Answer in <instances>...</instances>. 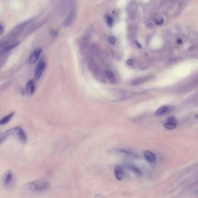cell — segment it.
Masks as SVG:
<instances>
[{"label": "cell", "instance_id": "1", "mask_svg": "<svg viewBox=\"0 0 198 198\" xmlns=\"http://www.w3.org/2000/svg\"><path fill=\"white\" fill-rule=\"evenodd\" d=\"M28 191L35 193H43L50 189V184L48 183L41 180H35L30 182L26 185Z\"/></svg>", "mask_w": 198, "mask_h": 198}, {"label": "cell", "instance_id": "2", "mask_svg": "<svg viewBox=\"0 0 198 198\" xmlns=\"http://www.w3.org/2000/svg\"><path fill=\"white\" fill-rule=\"evenodd\" d=\"M6 135H12L15 136L22 143H26L27 142V137L25 134L24 131L21 128L19 127L11 128L7 130L5 133Z\"/></svg>", "mask_w": 198, "mask_h": 198}, {"label": "cell", "instance_id": "3", "mask_svg": "<svg viewBox=\"0 0 198 198\" xmlns=\"http://www.w3.org/2000/svg\"><path fill=\"white\" fill-rule=\"evenodd\" d=\"M46 68V63L44 60H40L37 64L35 70V78L37 80H38L43 74V71Z\"/></svg>", "mask_w": 198, "mask_h": 198}, {"label": "cell", "instance_id": "4", "mask_svg": "<svg viewBox=\"0 0 198 198\" xmlns=\"http://www.w3.org/2000/svg\"><path fill=\"white\" fill-rule=\"evenodd\" d=\"M13 174L11 171H7L2 178V183L5 187H9L12 183L13 181Z\"/></svg>", "mask_w": 198, "mask_h": 198}, {"label": "cell", "instance_id": "5", "mask_svg": "<svg viewBox=\"0 0 198 198\" xmlns=\"http://www.w3.org/2000/svg\"><path fill=\"white\" fill-rule=\"evenodd\" d=\"M35 81L31 79L29 80L26 85L25 92L28 96H31L35 91Z\"/></svg>", "mask_w": 198, "mask_h": 198}, {"label": "cell", "instance_id": "6", "mask_svg": "<svg viewBox=\"0 0 198 198\" xmlns=\"http://www.w3.org/2000/svg\"><path fill=\"white\" fill-rule=\"evenodd\" d=\"M144 157L145 160L149 163L150 166H155L156 163V156L152 152L149 150H145Z\"/></svg>", "mask_w": 198, "mask_h": 198}, {"label": "cell", "instance_id": "7", "mask_svg": "<svg viewBox=\"0 0 198 198\" xmlns=\"http://www.w3.org/2000/svg\"><path fill=\"white\" fill-rule=\"evenodd\" d=\"M41 52H42L41 48H37L31 53L28 60L30 64H35L37 62V61H38L39 57L41 54Z\"/></svg>", "mask_w": 198, "mask_h": 198}, {"label": "cell", "instance_id": "8", "mask_svg": "<svg viewBox=\"0 0 198 198\" xmlns=\"http://www.w3.org/2000/svg\"><path fill=\"white\" fill-rule=\"evenodd\" d=\"M75 11L72 10L71 12L68 14L66 18L64 21V27H68L73 22L75 19Z\"/></svg>", "mask_w": 198, "mask_h": 198}, {"label": "cell", "instance_id": "9", "mask_svg": "<svg viewBox=\"0 0 198 198\" xmlns=\"http://www.w3.org/2000/svg\"><path fill=\"white\" fill-rule=\"evenodd\" d=\"M177 122L176 118L171 117L167 119V121L164 124V127L168 130H173L177 126Z\"/></svg>", "mask_w": 198, "mask_h": 198}, {"label": "cell", "instance_id": "10", "mask_svg": "<svg viewBox=\"0 0 198 198\" xmlns=\"http://www.w3.org/2000/svg\"><path fill=\"white\" fill-rule=\"evenodd\" d=\"M19 43L20 42H16V43H14L11 45H6L4 47H2L1 49H0V54L2 55V54H7L10 51L14 49L16 47H17L19 44Z\"/></svg>", "mask_w": 198, "mask_h": 198}, {"label": "cell", "instance_id": "11", "mask_svg": "<svg viewBox=\"0 0 198 198\" xmlns=\"http://www.w3.org/2000/svg\"><path fill=\"white\" fill-rule=\"evenodd\" d=\"M31 22H32L31 19L22 22V23H20L19 25H18L17 26H16L15 28L14 29V31L15 33H18L21 32V31L23 30V28H25L26 26H27L28 25H29L30 23H31Z\"/></svg>", "mask_w": 198, "mask_h": 198}, {"label": "cell", "instance_id": "12", "mask_svg": "<svg viewBox=\"0 0 198 198\" xmlns=\"http://www.w3.org/2000/svg\"><path fill=\"white\" fill-rule=\"evenodd\" d=\"M14 114L15 112H12V113H9V114H8L7 116L2 118L0 120V126L7 124L12 119V118L14 117Z\"/></svg>", "mask_w": 198, "mask_h": 198}, {"label": "cell", "instance_id": "13", "mask_svg": "<svg viewBox=\"0 0 198 198\" xmlns=\"http://www.w3.org/2000/svg\"><path fill=\"white\" fill-rule=\"evenodd\" d=\"M169 110V106H164L159 108L157 111L156 112L155 114L157 116H159V115H162V114H163L165 113H166L167 112H168Z\"/></svg>", "mask_w": 198, "mask_h": 198}, {"label": "cell", "instance_id": "14", "mask_svg": "<svg viewBox=\"0 0 198 198\" xmlns=\"http://www.w3.org/2000/svg\"><path fill=\"white\" fill-rule=\"evenodd\" d=\"M114 175L118 180H121L123 177V173L120 167H116L114 170Z\"/></svg>", "mask_w": 198, "mask_h": 198}, {"label": "cell", "instance_id": "15", "mask_svg": "<svg viewBox=\"0 0 198 198\" xmlns=\"http://www.w3.org/2000/svg\"><path fill=\"white\" fill-rule=\"evenodd\" d=\"M163 21H164V20H163V18H162V17H160L159 16V17H157V18H156V23L157 25H162L163 23Z\"/></svg>", "mask_w": 198, "mask_h": 198}, {"label": "cell", "instance_id": "16", "mask_svg": "<svg viewBox=\"0 0 198 198\" xmlns=\"http://www.w3.org/2000/svg\"><path fill=\"white\" fill-rule=\"evenodd\" d=\"M105 75L106 77L109 78H113V73L110 71H106Z\"/></svg>", "mask_w": 198, "mask_h": 198}, {"label": "cell", "instance_id": "17", "mask_svg": "<svg viewBox=\"0 0 198 198\" xmlns=\"http://www.w3.org/2000/svg\"><path fill=\"white\" fill-rule=\"evenodd\" d=\"M107 23L108 25H109L111 26L112 25V24H113V19H112V18L111 16H108L107 18Z\"/></svg>", "mask_w": 198, "mask_h": 198}, {"label": "cell", "instance_id": "18", "mask_svg": "<svg viewBox=\"0 0 198 198\" xmlns=\"http://www.w3.org/2000/svg\"><path fill=\"white\" fill-rule=\"evenodd\" d=\"M4 33V27L0 24V35H2Z\"/></svg>", "mask_w": 198, "mask_h": 198}, {"label": "cell", "instance_id": "19", "mask_svg": "<svg viewBox=\"0 0 198 198\" xmlns=\"http://www.w3.org/2000/svg\"><path fill=\"white\" fill-rule=\"evenodd\" d=\"M109 41H110V43H111V44H114L116 43V39H115L114 37H111L109 38Z\"/></svg>", "mask_w": 198, "mask_h": 198}, {"label": "cell", "instance_id": "20", "mask_svg": "<svg viewBox=\"0 0 198 198\" xmlns=\"http://www.w3.org/2000/svg\"><path fill=\"white\" fill-rule=\"evenodd\" d=\"M127 63L128 65H131L132 64H133V61L132 59H128L127 62Z\"/></svg>", "mask_w": 198, "mask_h": 198}, {"label": "cell", "instance_id": "21", "mask_svg": "<svg viewBox=\"0 0 198 198\" xmlns=\"http://www.w3.org/2000/svg\"><path fill=\"white\" fill-rule=\"evenodd\" d=\"M148 26L149 28H152V27H153V23H151V22H149V23H148Z\"/></svg>", "mask_w": 198, "mask_h": 198}, {"label": "cell", "instance_id": "22", "mask_svg": "<svg viewBox=\"0 0 198 198\" xmlns=\"http://www.w3.org/2000/svg\"><path fill=\"white\" fill-rule=\"evenodd\" d=\"M135 43H136V44H137V45L139 47V48H141V44H140L138 43V42H137V41H136V42H135Z\"/></svg>", "mask_w": 198, "mask_h": 198}]
</instances>
